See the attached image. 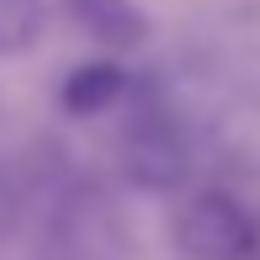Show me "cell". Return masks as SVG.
<instances>
[{"label":"cell","mask_w":260,"mask_h":260,"mask_svg":"<svg viewBox=\"0 0 260 260\" xmlns=\"http://www.w3.org/2000/svg\"><path fill=\"white\" fill-rule=\"evenodd\" d=\"M48 250L53 260H122L127 255V218L101 181L75 175L58 186L48 207Z\"/></svg>","instance_id":"obj_1"},{"label":"cell","mask_w":260,"mask_h":260,"mask_svg":"<svg viewBox=\"0 0 260 260\" xmlns=\"http://www.w3.org/2000/svg\"><path fill=\"white\" fill-rule=\"evenodd\" d=\"M175 250L186 260H255L260 223L229 191H197L175 212Z\"/></svg>","instance_id":"obj_3"},{"label":"cell","mask_w":260,"mask_h":260,"mask_svg":"<svg viewBox=\"0 0 260 260\" xmlns=\"http://www.w3.org/2000/svg\"><path fill=\"white\" fill-rule=\"evenodd\" d=\"M64 11L80 38H90L96 48H112V53H133L149 38V16L138 0H64Z\"/></svg>","instance_id":"obj_4"},{"label":"cell","mask_w":260,"mask_h":260,"mask_svg":"<svg viewBox=\"0 0 260 260\" xmlns=\"http://www.w3.org/2000/svg\"><path fill=\"white\" fill-rule=\"evenodd\" d=\"M127 85H133V80H127V69L106 64V58H90V64L69 69L58 101H64L69 117H101V112H112L117 101H127Z\"/></svg>","instance_id":"obj_5"},{"label":"cell","mask_w":260,"mask_h":260,"mask_svg":"<svg viewBox=\"0 0 260 260\" xmlns=\"http://www.w3.org/2000/svg\"><path fill=\"white\" fill-rule=\"evenodd\" d=\"M43 21H48V11H43V0H0V53H27L32 43L43 38Z\"/></svg>","instance_id":"obj_6"},{"label":"cell","mask_w":260,"mask_h":260,"mask_svg":"<svg viewBox=\"0 0 260 260\" xmlns=\"http://www.w3.org/2000/svg\"><path fill=\"white\" fill-rule=\"evenodd\" d=\"M16 207H21V186L11 181V170H0V239H6L11 223H16Z\"/></svg>","instance_id":"obj_7"},{"label":"cell","mask_w":260,"mask_h":260,"mask_svg":"<svg viewBox=\"0 0 260 260\" xmlns=\"http://www.w3.org/2000/svg\"><path fill=\"white\" fill-rule=\"evenodd\" d=\"M122 175L138 191H175L191 175V133L186 122L159 101H144L122 127Z\"/></svg>","instance_id":"obj_2"}]
</instances>
